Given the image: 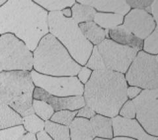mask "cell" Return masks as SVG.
Listing matches in <instances>:
<instances>
[{
	"mask_svg": "<svg viewBox=\"0 0 158 140\" xmlns=\"http://www.w3.org/2000/svg\"><path fill=\"white\" fill-rule=\"evenodd\" d=\"M11 34L34 51L49 34L48 13L34 1L11 0L0 7V35Z\"/></svg>",
	"mask_w": 158,
	"mask_h": 140,
	"instance_id": "6da1fadb",
	"label": "cell"
},
{
	"mask_svg": "<svg viewBox=\"0 0 158 140\" xmlns=\"http://www.w3.org/2000/svg\"><path fill=\"white\" fill-rule=\"evenodd\" d=\"M127 87L124 74L106 69L94 71L84 85L82 96L96 114L113 118L128 100Z\"/></svg>",
	"mask_w": 158,
	"mask_h": 140,
	"instance_id": "7a4b0ae2",
	"label": "cell"
},
{
	"mask_svg": "<svg viewBox=\"0 0 158 140\" xmlns=\"http://www.w3.org/2000/svg\"><path fill=\"white\" fill-rule=\"evenodd\" d=\"M33 53V70L51 76H77L81 67L50 34L46 35Z\"/></svg>",
	"mask_w": 158,
	"mask_h": 140,
	"instance_id": "3957f363",
	"label": "cell"
},
{
	"mask_svg": "<svg viewBox=\"0 0 158 140\" xmlns=\"http://www.w3.org/2000/svg\"><path fill=\"white\" fill-rule=\"evenodd\" d=\"M49 34L61 43L72 58L81 66H85L94 46L84 36L77 24L66 18L61 11L48 13Z\"/></svg>",
	"mask_w": 158,
	"mask_h": 140,
	"instance_id": "277c9868",
	"label": "cell"
},
{
	"mask_svg": "<svg viewBox=\"0 0 158 140\" xmlns=\"http://www.w3.org/2000/svg\"><path fill=\"white\" fill-rule=\"evenodd\" d=\"M34 88L31 72H0V100L21 117L34 113L32 101Z\"/></svg>",
	"mask_w": 158,
	"mask_h": 140,
	"instance_id": "5b68a950",
	"label": "cell"
},
{
	"mask_svg": "<svg viewBox=\"0 0 158 140\" xmlns=\"http://www.w3.org/2000/svg\"><path fill=\"white\" fill-rule=\"evenodd\" d=\"M0 68L2 71L33 70V53L21 40L11 34L0 36Z\"/></svg>",
	"mask_w": 158,
	"mask_h": 140,
	"instance_id": "8992f818",
	"label": "cell"
},
{
	"mask_svg": "<svg viewBox=\"0 0 158 140\" xmlns=\"http://www.w3.org/2000/svg\"><path fill=\"white\" fill-rule=\"evenodd\" d=\"M124 75L128 86L158 89V56L138 51Z\"/></svg>",
	"mask_w": 158,
	"mask_h": 140,
	"instance_id": "52a82bcc",
	"label": "cell"
},
{
	"mask_svg": "<svg viewBox=\"0 0 158 140\" xmlns=\"http://www.w3.org/2000/svg\"><path fill=\"white\" fill-rule=\"evenodd\" d=\"M31 78L34 86L56 97L82 96L84 85L77 76H51L32 70Z\"/></svg>",
	"mask_w": 158,
	"mask_h": 140,
	"instance_id": "ba28073f",
	"label": "cell"
},
{
	"mask_svg": "<svg viewBox=\"0 0 158 140\" xmlns=\"http://www.w3.org/2000/svg\"><path fill=\"white\" fill-rule=\"evenodd\" d=\"M132 101L135 119L148 134L158 137V89H144Z\"/></svg>",
	"mask_w": 158,
	"mask_h": 140,
	"instance_id": "9c48e42d",
	"label": "cell"
},
{
	"mask_svg": "<svg viewBox=\"0 0 158 140\" xmlns=\"http://www.w3.org/2000/svg\"><path fill=\"white\" fill-rule=\"evenodd\" d=\"M106 70L125 74L138 53L135 49L118 44L110 39L96 46Z\"/></svg>",
	"mask_w": 158,
	"mask_h": 140,
	"instance_id": "30bf717a",
	"label": "cell"
},
{
	"mask_svg": "<svg viewBox=\"0 0 158 140\" xmlns=\"http://www.w3.org/2000/svg\"><path fill=\"white\" fill-rule=\"evenodd\" d=\"M123 24L133 35L144 40L157 27L154 19L144 9H131L124 16Z\"/></svg>",
	"mask_w": 158,
	"mask_h": 140,
	"instance_id": "8fae6325",
	"label": "cell"
},
{
	"mask_svg": "<svg viewBox=\"0 0 158 140\" xmlns=\"http://www.w3.org/2000/svg\"><path fill=\"white\" fill-rule=\"evenodd\" d=\"M113 138L124 137L135 140H158V137L148 134L135 118L116 116L112 118Z\"/></svg>",
	"mask_w": 158,
	"mask_h": 140,
	"instance_id": "7c38bea8",
	"label": "cell"
},
{
	"mask_svg": "<svg viewBox=\"0 0 158 140\" xmlns=\"http://www.w3.org/2000/svg\"><path fill=\"white\" fill-rule=\"evenodd\" d=\"M33 99L46 101L53 107L55 112L62 110L78 111L86 105L83 96H53L41 88L36 87L34 88L33 92Z\"/></svg>",
	"mask_w": 158,
	"mask_h": 140,
	"instance_id": "4fadbf2b",
	"label": "cell"
},
{
	"mask_svg": "<svg viewBox=\"0 0 158 140\" xmlns=\"http://www.w3.org/2000/svg\"><path fill=\"white\" fill-rule=\"evenodd\" d=\"M108 34L109 38L113 42L134 49L138 52L142 50L143 41L133 35L123 24L109 31Z\"/></svg>",
	"mask_w": 158,
	"mask_h": 140,
	"instance_id": "5bb4252c",
	"label": "cell"
},
{
	"mask_svg": "<svg viewBox=\"0 0 158 140\" xmlns=\"http://www.w3.org/2000/svg\"><path fill=\"white\" fill-rule=\"evenodd\" d=\"M82 4L87 5L94 9L97 12L108 13L125 16L131 9L127 1H77Z\"/></svg>",
	"mask_w": 158,
	"mask_h": 140,
	"instance_id": "9a60e30c",
	"label": "cell"
},
{
	"mask_svg": "<svg viewBox=\"0 0 158 140\" xmlns=\"http://www.w3.org/2000/svg\"><path fill=\"white\" fill-rule=\"evenodd\" d=\"M69 128L71 140H94L96 138L90 120L75 117Z\"/></svg>",
	"mask_w": 158,
	"mask_h": 140,
	"instance_id": "2e32d148",
	"label": "cell"
},
{
	"mask_svg": "<svg viewBox=\"0 0 158 140\" xmlns=\"http://www.w3.org/2000/svg\"><path fill=\"white\" fill-rule=\"evenodd\" d=\"M78 25L84 36L94 46H98L106 39H110L109 31L100 28L94 21L82 23Z\"/></svg>",
	"mask_w": 158,
	"mask_h": 140,
	"instance_id": "e0dca14e",
	"label": "cell"
},
{
	"mask_svg": "<svg viewBox=\"0 0 158 140\" xmlns=\"http://www.w3.org/2000/svg\"><path fill=\"white\" fill-rule=\"evenodd\" d=\"M90 121L96 138L108 139L113 138L112 118L96 114Z\"/></svg>",
	"mask_w": 158,
	"mask_h": 140,
	"instance_id": "ac0fdd59",
	"label": "cell"
},
{
	"mask_svg": "<svg viewBox=\"0 0 158 140\" xmlns=\"http://www.w3.org/2000/svg\"><path fill=\"white\" fill-rule=\"evenodd\" d=\"M23 117L0 100V130L21 125Z\"/></svg>",
	"mask_w": 158,
	"mask_h": 140,
	"instance_id": "d6986e66",
	"label": "cell"
},
{
	"mask_svg": "<svg viewBox=\"0 0 158 140\" xmlns=\"http://www.w3.org/2000/svg\"><path fill=\"white\" fill-rule=\"evenodd\" d=\"M123 20H124V16H122L121 14L97 12L93 21L100 28L109 31L122 25Z\"/></svg>",
	"mask_w": 158,
	"mask_h": 140,
	"instance_id": "ffe728a7",
	"label": "cell"
},
{
	"mask_svg": "<svg viewBox=\"0 0 158 140\" xmlns=\"http://www.w3.org/2000/svg\"><path fill=\"white\" fill-rule=\"evenodd\" d=\"M71 9L72 12L71 19L78 24L93 21L97 13L92 7L82 4L77 1L71 7Z\"/></svg>",
	"mask_w": 158,
	"mask_h": 140,
	"instance_id": "44dd1931",
	"label": "cell"
},
{
	"mask_svg": "<svg viewBox=\"0 0 158 140\" xmlns=\"http://www.w3.org/2000/svg\"><path fill=\"white\" fill-rule=\"evenodd\" d=\"M44 131L53 140H71L69 126L48 121L45 122Z\"/></svg>",
	"mask_w": 158,
	"mask_h": 140,
	"instance_id": "7402d4cb",
	"label": "cell"
},
{
	"mask_svg": "<svg viewBox=\"0 0 158 140\" xmlns=\"http://www.w3.org/2000/svg\"><path fill=\"white\" fill-rule=\"evenodd\" d=\"M48 13L61 11L66 8H71L76 1L71 0H36L34 1Z\"/></svg>",
	"mask_w": 158,
	"mask_h": 140,
	"instance_id": "603a6c76",
	"label": "cell"
},
{
	"mask_svg": "<svg viewBox=\"0 0 158 140\" xmlns=\"http://www.w3.org/2000/svg\"><path fill=\"white\" fill-rule=\"evenodd\" d=\"M22 125L27 132L36 135L44 130L45 122L33 113L23 117Z\"/></svg>",
	"mask_w": 158,
	"mask_h": 140,
	"instance_id": "cb8c5ba5",
	"label": "cell"
},
{
	"mask_svg": "<svg viewBox=\"0 0 158 140\" xmlns=\"http://www.w3.org/2000/svg\"><path fill=\"white\" fill-rule=\"evenodd\" d=\"M32 109L34 113L44 122L49 121L55 113V111L50 105L41 100L33 99Z\"/></svg>",
	"mask_w": 158,
	"mask_h": 140,
	"instance_id": "d4e9b609",
	"label": "cell"
},
{
	"mask_svg": "<svg viewBox=\"0 0 158 140\" xmlns=\"http://www.w3.org/2000/svg\"><path fill=\"white\" fill-rule=\"evenodd\" d=\"M144 52L152 55L157 56L158 54V27H157L146 38L143 40L142 50Z\"/></svg>",
	"mask_w": 158,
	"mask_h": 140,
	"instance_id": "484cf974",
	"label": "cell"
},
{
	"mask_svg": "<svg viewBox=\"0 0 158 140\" xmlns=\"http://www.w3.org/2000/svg\"><path fill=\"white\" fill-rule=\"evenodd\" d=\"M77 111H72L69 110H62L54 113L49 121L63 126H69L73 121L77 117Z\"/></svg>",
	"mask_w": 158,
	"mask_h": 140,
	"instance_id": "4316f807",
	"label": "cell"
},
{
	"mask_svg": "<svg viewBox=\"0 0 158 140\" xmlns=\"http://www.w3.org/2000/svg\"><path fill=\"white\" fill-rule=\"evenodd\" d=\"M27 132L23 125L0 130V140H19Z\"/></svg>",
	"mask_w": 158,
	"mask_h": 140,
	"instance_id": "83f0119b",
	"label": "cell"
},
{
	"mask_svg": "<svg viewBox=\"0 0 158 140\" xmlns=\"http://www.w3.org/2000/svg\"><path fill=\"white\" fill-rule=\"evenodd\" d=\"M85 66L92 70L93 72L106 70L101 55L99 53L96 46H94L90 56L89 57Z\"/></svg>",
	"mask_w": 158,
	"mask_h": 140,
	"instance_id": "f1b7e54d",
	"label": "cell"
},
{
	"mask_svg": "<svg viewBox=\"0 0 158 140\" xmlns=\"http://www.w3.org/2000/svg\"><path fill=\"white\" fill-rule=\"evenodd\" d=\"M118 115L128 119H134L136 118V109L132 100L128 99L123 105Z\"/></svg>",
	"mask_w": 158,
	"mask_h": 140,
	"instance_id": "f546056e",
	"label": "cell"
},
{
	"mask_svg": "<svg viewBox=\"0 0 158 140\" xmlns=\"http://www.w3.org/2000/svg\"><path fill=\"white\" fill-rule=\"evenodd\" d=\"M92 72L93 71L90 68H87L85 66H82L77 73V77L82 84L85 85L90 80Z\"/></svg>",
	"mask_w": 158,
	"mask_h": 140,
	"instance_id": "4dcf8cb0",
	"label": "cell"
},
{
	"mask_svg": "<svg viewBox=\"0 0 158 140\" xmlns=\"http://www.w3.org/2000/svg\"><path fill=\"white\" fill-rule=\"evenodd\" d=\"M152 2L150 0H127V1L131 9H145L151 6Z\"/></svg>",
	"mask_w": 158,
	"mask_h": 140,
	"instance_id": "1f68e13d",
	"label": "cell"
},
{
	"mask_svg": "<svg viewBox=\"0 0 158 140\" xmlns=\"http://www.w3.org/2000/svg\"><path fill=\"white\" fill-rule=\"evenodd\" d=\"M96 114V112L94 111L92 108L85 105V106L78 110L76 117H81L88 120H90L92 118L94 117Z\"/></svg>",
	"mask_w": 158,
	"mask_h": 140,
	"instance_id": "d6a6232c",
	"label": "cell"
},
{
	"mask_svg": "<svg viewBox=\"0 0 158 140\" xmlns=\"http://www.w3.org/2000/svg\"><path fill=\"white\" fill-rule=\"evenodd\" d=\"M145 11L149 13L151 15L154 19L156 23H158V1L157 0H154L152 2L151 6L146 8Z\"/></svg>",
	"mask_w": 158,
	"mask_h": 140,
	"instance_id": "836d02e7",
	"label": "cell"
},
{
	"mask_svg": "<svg viewBox=\"0 0 158 140\" xmlns=\"http://www.w3.org/2000/svg\"><path fill=\"white\" fill-rule=\"evenodd\" d=\"M142 89L136 86H128L127 89V96L128 100H132L135 99L139 95Z\"/></svg>",
	"mask_w": 158,
	"mask_h": 140,
	"instance_id": "e575fe53",
	"label": "cell"
},
{
	"mask_svg": "<svg viewBox=\"0 0 158 140\" xmlns=\"http://www.w3.org/2000/svg\"><path fill=\"white\" fill-rule=\"evenodd\" d=\"M36 140H53L51 137L45 132L42 131L36 134Z\"/></svg>",
	"mask_w": 158,
	"mask_h": 140,
	"instance_id": "d590c367",
	"label": "cell"
},
{
	"mask_svg": "<svg viewBox=\"0 0 158 140\" xmlns=\"http://www.w3.org/2000/svg\"><path fill=\"white\" fill-rule=\"evenodd\" d=\"M19 140H36V136L35 134L27 132Z\"/></svg>",
	"mask_w": 158,
	"mask_h": 140,
	"instance_id": "8d00e7d4",
	"label": "cell"
},
{
	"mask_svg": "<svg viewBox=\"0 0 158 140\" xmlns=\"http://www.w3.org/2000/svg\"><path fill=\"white\" fill-rule=\"evenodd\" d=\"M61 14L65 17H66V18H71L72 12H71V8L64 9L63 10H62V11H61Z\"/></svg>",
	"mask_w": 158,
	"mask_h": 140,
	"instance_id": "74e56055",
	"label": "cell"
},
{
	"mask_svg": "<svg viewBox=\"0 0 158 140\" xmlns=\"http://www.w3.org/2000/svg\"><path fill=\"white\" fill-rule=\"evenodd\" d=\"M111 140H135V139L128 138H124V137H115V138H113Z\"/></svg>",
	"mask_w": 158,
	"mask_h": 140,
	"instance_id": "f35d334b",
	"label": "cell"
},
{
	"mask_svg": "<svg viewBox=\"0 0 158 140\" xmlns=\"http://www.w3.org/2000/svg\"><path fill=\"white\" fill-rule=\"evenodd\" d=\"M6 2V1H0V7L2 6Z\"/></svg>",
	"mask_w": 158,
	"mask_h": 140,
	"instance_id": "ab89813d",
	"label": "cell"
},
{
	"mask_svg": "<svg viewBox=\"0 0 158 140\" xmlns=\"http://www.w3.org/2000/svg\"><path fill=\"white\" fill-rule=\"evenodd\" d=\"M2 72V70L1 69V68H0V72Z\"/></svg>",
	"mask_w": 158,
	"mask_h": 140,
	"instance_id": "60d3db41",
	"label": "cell"
}]
</instances>
